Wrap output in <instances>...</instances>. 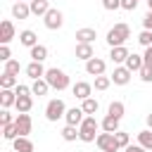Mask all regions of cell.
<instances>
[{
    "instance_id": "1",
    "label": "cell",
    "mask_w": 152,
    "mask_h": 152,
    "mask_svg": "<svg viewBox=\"0 0 152 152\" xmlns=\"http://www.w3.org/2000/svg\"><path fill=\"white\" fill-rule=\"evenodd\" d=\"M128 38H131V26L121 21V24H114V26L107 31V38H104V40H107L109 48H119V45H126Z\"/></svg>"
},
{
    "instance_id": "2",
    "label": "cell",
    "mask_w": 152,
    "mask_h": 152,
    "mask_svg": "<svg viewBox=\"0 0 152 152\" xmlns=\"http://www.w3.org/2000/svg\"><path fill=\"white\" fill-rule=\"evenodd\" d=\"M97 128H102V126L97 124V119H95V116H86L83 124L78 126V140H81V142H95L97 135H100Z\"/></svg>"
},
{
    "instance_id": "3",
    "label": "cell",
    "mask_w": 152,
    "mask_h": 152,
    "mask_svg": "<svg viewBox=\"0 0 152 152\" xmlns=\"http://www.w3.org/2000/svg\"><path fill=\"white\" fill-rule=\"evenodd\" d=\"M45 81H48L50 88H55V90H66V88H69V76H66V71H62V69H57V66H52V69L45 71Z\"/></svg>"
},
{
    "instance_id": "4",
    "label": "cell",
    "mask_w": 152,
    "mask_h": 152,
    "mask_svg": "<svg viewBox=\"0 0 152 152\" xmlns=\"http://www.w3.org/2000/svg\"><path fill=\"white\" fill-rule=\"evenodd\" d=\"M66 116V104H64V100H59V97H55V100H50L48 104H45V119L48 121H59V119H64Z\"/></svg>"
},
{
    "instance_id": "5",
    "label": "cell",
    "mask_w": 152,
    "mask_h": 152,
    "mask_svg": "<svg viewBox=\"0 0 152 152\" xmlns=\"http://www.w3.org/2000/svg\"><path fill=\"white\" fill-rule=\"evenodd\" d=\"M95 145L100 147V152H119V150H121V147L116 145V138H114V133H104V131L97 135Z\"/></svg>"
},
{
    "instance_id": "6",
    "label": "cell",
    "mask_w": 152,
    "mask_h": 152,
    "mask_svg": "<svg viewBox=\"0 0 152 152\" xmlns=\"http://www.w3.org/2000/svg\"><path fill=\"white\" fill-rule=\"evenodd\" d=\"M43 24H45V28L57 31V28H62V26H64V14H62L57 7H52V10L43 17Z\"/></svg>"
},
{
    "instance_id": "7",
    "label": "cell",
    "mask_w": 152,
    "mask_h": 152,
    "mask_svg": "<svg viewBox=\"0 0 152 152\" xmlns=\"http://www.w3.org/2000/svg\"><path fill=\"white\" fill-rule=\"evenodd\" d=\"M104 69H107V62L102 57H93L86 62V74L88 76H104Z\"/></svg>"
},
{
    "instance_id": "8",
    "label": "cell",
    "mask_w": 152,
    "mask_h": 152,
    "mask_svg": "<svg viewBox=\"0 0 152 152\" xmlns=\"http://www.w3.org/2000/svg\"><path fill=\"white\" fill-rule=\"evenodd\" d=\"M71 93H74V97L76 100H88V97H93L90 93H93V83H88V81H76L74 86H71Z\"/></svg>"
},
{
    "instance_id": "9",
    "label": "cell",
    "mask_w": 152,
    "mask_h": 152,
    "mask_svg": "<svg viewBox=\"0 0 152 152\" xmlns=\"http://www.w3.org/2000/svg\"><path fill=\"white\" fill-rule=\"evenodd\" d=\"M14 126H17V131H19V135H21V138H28V133H31V128H33L31 114H17Z\"/></svg>"
},
{
    "instance_id": "10",
    "label": "cell",
    "mask_w": 152,
    "mask_h": 152,
    "mask_svg": "<svg viewBox=\"0 0 152 152\" xmlns=\"http://www.w3.org/2000/svg\"><path fill=\"white\" fill-rule=\"evenodd\" d=\"M128 48L126 45H119V48H109V59L114 62V66H121V64H126V59H128Z\"/></svg>"
},
{
    "instance_id": "11",
    "label": "cell",
    "mask_w": 152,
    "mask_h": 152,
    "mask_svg": "<svg viewBox=\"0 0 152 152\" xmlns=\"http://www.w3.org/2000/svg\"><path fill=\"white\" fill-rule=\"evenodd\" d=\"M83 119H86V112L81 109V107H71V109H66V116H64V121H66V126H81L83 124Z\"/></svg>"
},
{
    "instance_id": "12",
    "label": "cell",
    "mask_w": 152,
    "mask_h": 152,
    "mask_svg": "<svg viewBox=\"0 0 152 152\" xmlns=\"http://www.w3.org/2000/svg\"><path fill=\"white\" fill-rule=\"evenodd\" d=\"M17 36V31H14V24L10 21V19H2L0 21V43L2 45H7L12 38Z\"/></svg>"
},
{
    "instance_id": "13",
    "label": "cell",
    "mask_w": 152,
    "mask_h": 152,
    "mask_svg": "<svg viewBox=\"0 0 152 152\" xmlns=\"http://www.w3.org/2000/svg\"><path fill=\"white\" fill-rule=\"evenodd\" d=\"M131 81V71L121 64V66H114V71H112V83L114 86H126Z\"/></svg>"
},
{
    "instance_id": "14",
    "label": "cell",
    "mask_w": 152,
    "mask_h": 152,
    "mask_svg": "<svg viewBox=\"0 0 152 152\" xmlns=\"http://www.w3.org/2000/svg\"><path fill=\"white\" fill-rule=\"evenodd\" d=\"M45 66H43V62H28L26 64V76L28 78H33V81H38V78H45Z\"/></svg>"
},
{
    "instance_id": "15",
    "label": "cell",
    "mask_w": 152,
    "mask_h": 152,
    "mask_svg": "<svg viewBox=\"0 0 152 152\" xmlns=\"http://www.w3.org/2000/svg\"><path fill=\"white\" fill-rule=\"evenodd\" d=\"M74 55H76V59L88 62V59H93V57H95V50H93V45H88V43H76Z\"/></svg>"
},
{
    "instance_id": "16",
    "label": "cell",
    "mask_w": 152,
    "mask_h": 152,
    "mask_svg": "<svg viewBox=\"0 0 152 152\" xmlns=\"http://www.w3.org/2000/svg\"><path fill=\"white\" fill-rule=\"evenodd\" d=\"M97 38V31L95 28H90V26H86V28H78L76 31V43H88V45H93V40Z\"/></svg>"
},
{
    "instance_id": "17",
    "label": "cell",
    "mask_w": 152,
    "mask_h": 152,
    "mask_svg": "<svg viewBox=\"0 0 152 152\" xmlns=\"http://www.w3.org/2000/svg\"><path fill=\"white\" fill-rule=\"evenodd\" d=\"M17 104V93L14 90H7V88H0V107L2 109H10Z\"/></svg>"
},
{
    "instance_id": "18",
    "label": "cell",
    "mask_w": 152,
    "mask_h": 152,
    "mask_svg": "<svg viewBox=\"0 0 152 152\" xmlns=\"http://www.w3.org/2000/svg\"><path fill=\"white\" fill-rule=\"evenodd\" d=\"M19 43L24 45V48H33V45H38V36H36V31H31V28H24L21 33H19Z\"/></svg>"
},
{
    "instance_id": "19",
    "label": "cell",
    "mask_w": 152,
    "mask_h": 152,
    "mask_svg": "<svg viewBox=\"0 0 152 152\" xmlns=\"http://www.w3.org/2000/svg\"><path fill=\"white\" fill-rule=\"evenodd\" d=\"M124 66H126V69H128V71L133 74V71H140V69L145 66V59H142V55H135V52H131Z\"/></svg>"
},
{
    "instance_id": "20",
    "label": "cell",
    "mask_w": 152,
    "mask_h": 152,
    "mask_svg": "<svg viewBox=\"0 0 152 152\" xmlns=\"http://www.w3.org/2000/svg\"><path fill=\"white\" fill-rule=\"evenodd\" d=\"M17 114H28L31 109H33V95H21V97H17Z\"/></svg>"
},
{
    "instance_id": "21",
    "label": "cell",
    "mask_w": 152,
    "mask_h": 152,
    "mask_svg": "<svg viewBox=\"0 0 152 152\" xmlns=\"http://www.w3.org/2000/svg\"><path fill=\"white\" fill-rule=\"evenodd\" d=\"M28 5H31V14H36V17H45V14L52 10L48 0H31Z\"/></svg>"
},
{
    "instance_id": "22",
    "label": "cell",
    "mask_w": 152,
    "mask_h": 152,
    "mask_svg": "<svg viewBox=\"0 0 152 152\" xmlns=\"http://www.w3.org/2000/svg\"><path fill=\"white\" fill-rule=\"evenodd\" d=\"M12 17H14V19H26V17H31V5H28V2H14V5H12Z\"/></svg>"
},
{
    "instance_id": "23",
    "label": "cell",
    "mask_w": 152,
    "mask_h": 152,
    "mask_svg": "<svg viewBox=\"0 0 152 152\" xmlns=\"http://www.w3.org/2000/svg\"><path fill=\"white\" fill-rule=\"evenodd\" d=\"M28 57H31V62H45L48 59V48L38 43V45H33L28 50Z\"/></svg>"
},
{
    "instance_id": "24",
    "label": "cell",
    "mask_w": 152,
    "mask_h": 152,
    "mask_svg": "<svg viewBox=\"0 0 152 152\" xmlns=\"http://www.w3.org/2000/svg\"><path fill=\"white\" fill-rule=\"evenodd\" d=\"M119 121H121V119H116V116H109V114H107V116L100 121V126H102V131H104V133H116V131H121V128H119Z\"/></svg>"
},
{
    "instance_id": "25",
    "label": "cell",
    "mask_w": 152,
    "mask_h": 152,
    "mask_svg": "<svg viewBox=\"0 0 152 152\" xmlns=\"http://www.w3.org/2000/svg\"><path fill=\"white\" fill-rule=\"evenodd\" d=\"M12 147H14V152H33V142L28 140V138H17V140H12Z\"/></svg>"
},
{
    "instance_id": "26",
    "label": "cell",
    "mask_w": 152,
    "mask_h": 152,
    "mask_svg": "<svg viewBox=\"0 0 152 152\" xmlns=\"http://www.w3.org/2000/svg\"><path fill=\"white\" fill-rule=\"evenodd\" d=\"M19 86V78L17 76H12V74H0V88H7V90H14Z\"/></svg>"
},
{
    "instance_id": "27",
    "label": "cell",
    "mask_w": 152,
    "mask_h": 152,
    "mask_svg": "<svg viewBox=\"0 0 152 152\" xmlns=\"http://www.w3.org/2000/svg\"><path fill=\"white\" fill-rule=\"evenodd\" d=\"M48 90H50V83H48L45 78H38V81L31 83V93L38 95V97H40V95H48Z\"/></svg>"
},
{
    "instance_id": "28",
    "label": "cell",
    "mask_w": 152,
    "mask_h": 152,
    "mask_svg": "<svg viewBox=\"0 0 152 152\" xmlns=\"http://www.w3.org/2000/svg\"><path fill=\"white\" fill-rule=\"evenodd\" d=\"M138 145L145 147L147 152H152V131H150V128H145V131L138 133Z\"/></svg>"
},
{
    "instance_id": "29",
    "label": "cell",
    "mask_w": 152,
    "mask_h": 152,
    "mask_svg": "<svg viewBox=\"0 0 152 152\" xmlns=\"http://www.w3.org/2000/svg\"><path fill=\"white\" fill-rule=\"evenodd\" d=\"M81 109L86 112V116H93V114L100 109V102H97L95 97H88V100H83V102H81Z\"/></svg>"
},
{
    "instance_id": "30",
    "label": "cell",
    "mask_w": 152,
    "mask_h": 152,
    "mask_svg": "<svg viewBox=\"0 0 152 152\" xmlns=\"http://www.w3.org/2000/svg\"><path fill=\"white\" fill-rule=\"evenodd\" d=\"M124 112H126V107H124L121 100H114V102H109V107H107V114H109V116H116V119H121Z\"/></svg>"
},
{
    "instance_id": "31",
    "label": "cell",
    "mask_w": 152,
    "mask_h": 152,
    "mask_svg": "<svg viewBox=\"0 0 152 152\" xmlns=\"http://www.w3.org/2000/svg\"><path fill=\"white\" fill-rule=\"evenodd\" d=\"M2 138H5V140H17V138H19V131H17V126H14V124H7V126H2Z\"/></svg>"
},
{
    "instance_id": "32",
    "label": "cell",
    "mask_w": 152,
    "mask_h": 152,
    "mask_svg": "<svg viewBox=\"0 0 152 152\" xmlns=\"http://www.w3.org/2000/svg\"><path fill=\"white\" fill-rule=\"evenodd\" d=\"M62 138H64L66 142H74V140L78 138V128H76V126H64V128H62Z\"/></svg>"
},
{
    "instance_id": "33",
    "label": "cell",
    "mask_w": 152,
    "mask_h": 152,
    "mask_svg": "<svg viewBox=\"0 0 152 152\" xmlns=\"http://www.w3.org/2000/svg\"><path fill=\"white\" fill-rule=\"evenodd\" d=\"M95 90H107L112 86V76H95Z\"/></svg>"
},
{
    "instance_id": "34",
    "label": "cell",
    "mask_w": 152,
    "mask_h": 152,
    "mask_svg": "<svg viewBox=\"0 0 152 152\" xmlns=\"http://www.w3.org/2000/svg\"><path fill=\"white\" fill-rule=\"evenodd\" d=\"M5 74H12V76H17L19 71H21V64L17 62V59H10V62H5V69H2Z\"/></svg>"
},
{
    "instance_id": "35",
    "label": "cell",
    "mask_w": 152,
    "mask_h": 152,
    "mask_svg": "<svg viewBox=\"0 0 152 152\" xmlns=\"http://www.w3.org/2000/svg\"><path fill=\"white\" fill-rule=\"evenodd\" d=\"M114 138H116V145H119L121 150H126V147L131 145V138H128V133H124V131H116Z\"/></svg>"
},
{
    "instance_id": "36",
    "label": "cell",
    "mask_w": 152,
    "mask_h": 152,
    "mask_svg": "<svg viewBox=\"0 0 152 152\" xmlns=\"http://www.w3.org/2000/svg\"><path fill=\"white\" fill-rule=\"evenodd\" d=\"M138 43H140L142 48H150V45H152V31L142 28V31L138 33Z\"/></svg>"
},
{
    "instance_id": "37",
    "label": "cell",
    "mask_w": 152,
    "mask_h": 152,
    "mask_svg": "<svg viewBox=\"0 0 152 152\" xmlns=\"http://www.w3.org/2000/svg\"><path fill=\"white\" fill-rule=\"evenodd\" d=\"M12 59V50H10V45H0V62L5 64V62H10Z\"/></svg>"
},
{
    "instance_id": "38",
    "label": "cell",
    "mask_w": 152,
    "mask_h": 152,
    "mask_svg": "<svg viewBox=\"0 0 152 152\" xmlns=\"http://www.w3.org/2000/svg\"><path fill=\"white\" fill-rule=\"evenodd\" d=\"M14 119H17V116H12V114H10V109H2V112H0V124H2V126L14 124Z\"/></svg>"
},
{
    "instance_id": "39",
    "label": "cell",
    "mask_w": 152,
    "mask_h": 152,
    "mask_svg": "<svg viewBox=\"0 0 152 152\" xmlns=\"http://www.w3.org/2000/svg\"><path fill=\"white\" fill-rule=\"evenodd\" d=\"M102 7L114 12V10H121V0H102Z\"/></svg>"
},
{
    "instance_id": "40",
    "label": "cell",
    "mask_w": 152,
    "mask_h": 152,
    "mask_svg": "<svg viewBox=\"0 0 152 152\" xmlns=\"http://www.w3.org/2000/svg\"><path fill=\"white\" fill-rule=\"evenodd\" d=\"M138 74H140V81H145V83H150V81H152V66H142Z\"/></svg>"
},
{
    "instance_id": "41",
    "label": "cell",
    "mask_w": 152,
    "mask_h": 152,
    "mask_svg": "<svg viewBox=\"0 0 152 152\" xmlns=\"http://www.w3.org/2000/svg\"><path fill=\"white\" fill-rule=\"evenodd\" d=\"M14 93H17V97H21V95H33V93H31V86H24V83H19V86L14 88Z\"/></svg>"
},
{
    "instance_id": "42",
    "label": "cell",
    "mask_w": 152,
    "mask_h": 152,
    "mask_svg": "<svg viewBox=\"0 0 152 152\" xmlns=\"http://www.w3.org/2000/svg\"><path fill=\"white\" fill-rule=\"evenodd\" d=\"M138 2H140V0H121V10H128V12H133V10L138 7Z\"/></svg>"
},
{
    "instance_id": "43",
    "label": "cell",
    "mask_w": 152,
    "mask_h": 152,
    "mask_svg": "<svg viewBox=\"0 0 152 152\" xmlns=\"http://www.w3.org/2000/svg\"><path fill=\"white\" fill-rule=\"evenodd\" d=\"M142 59H145V66H152V45H150V48H145Z\"/></svg>"
},
{
    "instance_id": "44",
    "label": "cell",
    "mask_w": 152,
    "mask_h": 152,
    "mask_svg": "<svg viewBox=\"0 0 152 152\" xmlns=\"http://www.w3.org/2000/svg\"><path fill=\"white\" fill-rule=\"evenodd\" d=\"M142 28H147V31H152V12H147V14L142 17Z\"/></svg>"
},
{
    "instance_id": "45",
    "label": "cell",
    "mask_w": 152,
    "mask_h": 152,
    "mask_svg": "<svg viewBox=\"0 0 152 152\" xmlns=\"http://www.w3.org/2000/svg\"><path fill=\"white\" fill-rule=\"evenodd\" d=\"M124 152H147V150H145V147H140V145H128Z\"/></svg>"
},
{
    "instance_id": "46",
    "label": "cell",
    "mask_w": 152,
    "mask_h": 152,
    "mask_svg": "<svg viewBox=\"0 0 152 152\" xmlns=\"http://www.w3.org/2000/svg\"><path fill=\"white\" fill-rule=\"evenodd\" d=\"M145 121H147V128H150V131H152V112H150V114H147V119H145Z\"/></svg>"
},
{
    "instance_id": "47",
    "label": "cell",
    "mask_w": 152,
    "mask_h": 152,
    "mask_svg": "<svg viewBox=\"0 0 152 152\" xmlns=\"http://www.w3.org/2000/svg\"><path fill=\"white\" fill-rule=\"evenodd\" d=\"M145 2H147V10L152 12V0H145Z\"/></svg>"
},
{
    "instance_id": "48",
    "label": "cell",
    "mask_w": 152,
    "mask_h": 152,
    "mask_svg": "<svg viewBox=\"0 0 152 152\" xmlns=\"http://www.w3.org/2000/svg\"><path fill=\"white\" fill-rule=\"evenodd\" d=\"M14 2H31V0H14Z\"/></svg>"
}]
</instances>
